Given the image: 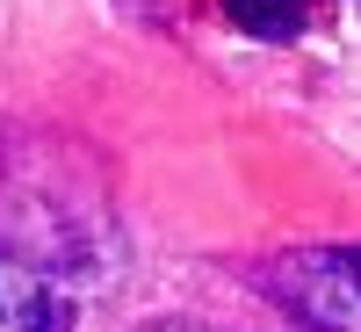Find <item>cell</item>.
<instances>
[{
  "mask_svg": "<svg viewBox=\"0 0 361 332\" xmlns=\"http://www.w3.org/2000/svg\"><path fill=\"white\" fill-rule=\"evenodd\" d=\"M231 22L260 44H289L304 29V0H231Z\"/></svg>",
  "mask_w": 361,
  "mask_h": 332,
  "instance_id": "cell-3",
  "label": "cell"
},
{
  "mask_svg": "<svg viewBox=\"0 0 361 332\" xmlns=\"http://www.w3.org/2000/svg\"><path fill=\"white\" fill-rule=\"evenodd\" d=\"M66 325H73L66 296L0 253V332H66Z\"/></svg>",
  "mask_w": 361,
  "mask_h": 332,
  "instance_id": "cell-2",
  "label": "cell"
},
{
  "mask_svg": "<svg viewBox=\"0 0 361 332\" xmlns=\"http://www.w3.org/2000/svg\"><path fill=\"white\" fill-rule=\"evenodd\" d=\"M260 289L318 332H354V253L347 246H311V253L267 260Z\"/></svg>",
  "mask_w": 361,
  "mask_h": 332,
  "instance_id": "cell-1",
  "label": "cell"
}]
</instances>
